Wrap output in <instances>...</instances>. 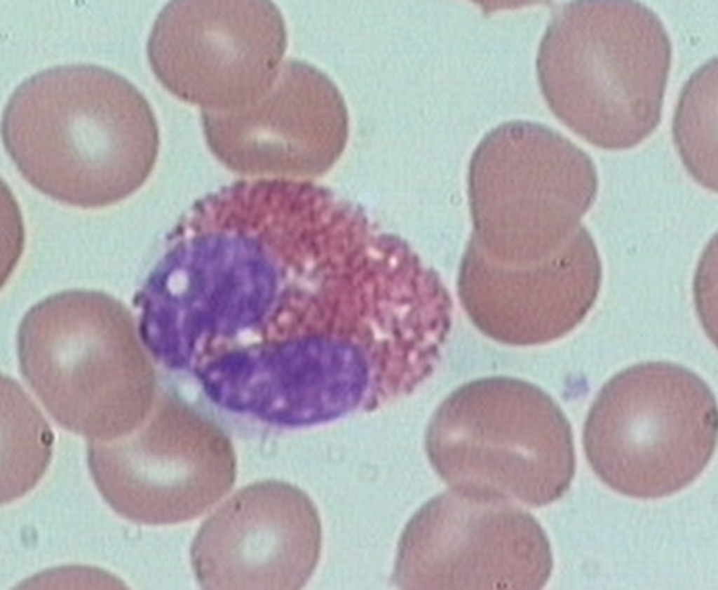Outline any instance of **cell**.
Listing matches in <instances>:
<instances>
[{"label":"cell","instance_id":"1","mask_svg":"<svg viewBox=\"0 0 718 590\" xmlns=\"http://www.w3.org/2000/svg\"><path fill=\"white\" fill-rule=\"evenodd\" d=\"M5 148L22 177L62 203L96 208L130 196L158 148L151 107L122 75L102 66H54L22 82L3 114Z\"/></svg>","mask_w":718,"mask_h":590},{"label":"cell","instance_id":"2","mask_svg":"<svg viewBox=\"0 0 718 590\" xmlns=\"http://www.w3.org/2000/svg\"><path fill=\"white\" fill-rule=\"evenodd\" d=\"M634 3L623 19L586 25L578 1L554 16L541 41L536 72L554 115L588 143L624 150L658 126L671 46L661 20Z\"/></svg>","mask_w":718,"mask_h":590},{"label":"cell","instance_id":"3","mask_svg":"<svg viewBox=\"0 0 718 590\" xmlns=\"http://www.w3.org/2000/svg\"><path fill=\"white\" fill-rule=\"evenodd\" d=\"M717 404L691 370L641 363L602 387L585 421L583 444L597 476L642 500L670 496L693 482L715 450Z\"/></svg>","mask_w":718,"mask_h":590},{"label":"cell","instance_id":"4","mask_svg":"<svg viewBox=\"0 0 718 590\" xmlns=\"http://www.w3.org/2000/svg\"><path fill=\"white\" fill-rule=\"evenodd\" d=\"M287 47L284 20L265 0H175L147 42L151 68L175 97L205 109L239 107L269 86Z\"/></svg>","mask_w":718,"mask_h":590},{"label":"cell","instance_id":"5","mask_svg":"<svg viewBox=\"0 0 718 590\" xmlns=\"http://www.w3.org/2000/svg\"><path fill=\"white\" fill-rule=\"evenodd\" d=\"M397 577L430 589H538L553 556L547 536L509 500L453 491L427 503L402 538Z\"/></svg>","mask_w":718,"mask_h":590},{"label":"cell","instance_id":"6","mask_svg":"<svg viewBox=\"0 0 718 590\" xmlns=\"http://www.w3.org/2000/svg\"><path fill=\"white\" fill-rule=\"evenodd\" d=\"M128 309L105 293L61 292L32 307L18 333L22 373L46 403L55 392L78 408H123L152 386ZM72 402V403H73Z\"/></svg>","mask_w":718,"mask_h":590},{"label":"cell","instance_id":"7","mask_svg":"<svg viewBox=\"0 0 718 590\" xmlns=\"http://www.w3.org/2000/svg\"><path fill=\"white\" fill-rule=\"evenodd\" d=\"M319 522L309 500L276 481L235 492L201 525L190 550L204 589H297L317 560Z\"/></svg>","mask_w":718,"mask_h":590},{"label":"cell","instance_id":"8","mask_svg":"<svg viewBox=\"0 0 718 590\" xmlns=\"http://www.w3.org/2000/svg\"><path fill=\"white\" fill-rule=\"evenodd\" d=\"M100 452L106 456L101 458L111 460L101 464L117 467L99 471H117L111 476L117 477L113 488L118 490L107 499L124 515L147 524L199 516L231 490L236 477L231 442L198 419L154 422L135 436L103 445Z\"/></svg>","mask_w":718,"mask_h":590},{"label":"cell","instance_id":"9","mask_svg":"<svg viewBox=\"0 0 718 590\" xmlns=\"http://www.w3.org/2000/svg\"><path fill=\"white\" fill-rule=\"evenodd\" d=\"M348 135L344 98L331 79L298 60L280 63L252 102L211 112L206 135L214 152L236 165L323 167Z\"/></svg>","mask_w":718,"mask_h":590},{"label":"cell","instance_id":"10","mask_svg":"<svg viewBox=\"0 0 718 590\" xmlns=\"http://www.w3.org/2000/svg\"><path fill=\"white\" fill-rule=\"evenodd\" d=\"M469 176L517 194L469 189L475 234L494 248L501 241L505 253L532 256L562 246L580 226L598 191V176L590 157L567 138L541 124L531 182L523 192L483 175ZM497 249V250H498Z\"/></svg>","mask_w":718,"mask_h":590},{"label":"cell","instance_id":"11","mask_svg":"<svg viewBox=\"0 0 718 590\" xmlns=\"http://www.w3.org/2000/svg\"><path fill=\"white\" fill-rule=\"evenodd\" d=\"M430 452L454 490L529 506L560 498L576 470L571 429L564 420L544 429L469 431L431 436Z\"/></svg>","mask_w":718,"mask_h":590},{"label":"cell","instance_id":"12","mask_svg":"<svg viewBox=\"0 0 718 590\" xmlns=\"http://www.w3.org/2000/svg\"><path fill=\"white\" fill-rule=\"evenodd\" d=\"M283 392V415L294 423L334 417L360 399L367 367L348 344L311 337L285 346L275 363Z\"/></svg>","mask_w":718,"mask_h":590},{"label":"cell","instance_id":"13","mask_svg":"<svg viewBox=\"0 0 718 590\" xmlns=\"http://www.w3.org/2000/svg\"><path fill=\"white\" fill-rule=\"evenodd\" d=\"M717 67L710 60L691 76L683 89L672 126L675 145L691 177L703 187L717 190Z\"/></svg>","mask_w":718,"mask_h":590}]
</instances>
